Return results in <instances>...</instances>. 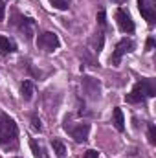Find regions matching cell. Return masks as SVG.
<instances>
[{
	"label": "cell",
	"mask_w": 156,
	"mask_h": 158,
	"mask_svg": "<svg viewBox=\"0 0 156 158\" xmlns=\"http://www.w3.org/2000/svg\"><path fill=\"white\" fill-rule=\"evenodd\" d=\"M18 129L17 123L4 112H0V145L4 149H15L18 142Z\"/></svg>",
	"instance_id": "obj_1"
},
{
	"label": "cell",
	"mask_w": 156,
	"mask_h": 158,
	"mask_svg": "<svg viewBox=\"0 0 156 158\" xmlns=\"http://www.w3.org/2000/svg\"><path fill=\"white\" fill-rule=\"evenodd\" d=\"M134 50V42L130 39H123L117 42L116 50H114V53H112V57H110V63L112 64H119V59H121V55H125V53H129V52H132Z\"/></svg>",
	"instance_id": "obj_2"
},
{
	"label": "cell",
	"mask_w": 156,
	"mask_h": 158,
	"mask_svg": "<svg viewBox=\"0 0 156 158\" xmlns=\"http://www.w3.org/2000/svg\"><path fill=\"white\" fill-rule=\"evenodd\" d=\"M116 20H117V26L123 33H132L134 31V22L130 19V15L125 11V9H117L116 11Z\"/></svg>",
	"instance_id": "obj_3"
},
{
	"label": "cell",
	"mask_w": 156,
	"mask_h": 158,
	"mask_svg": "<svg viewBox=\"0 0 156 158\" xmlns=\"http://www.w3.org/2000/svg\"><path fill=\"white\" fill-rule=\"evenodd\" d=\"M138 7H140V13L145 20L149 22H154L156 20V6L154 0H138Z\"/></svg>",
	"instance_id": "obj_4"
},
{
	"label": "cell",
	"mask_w": 156,
	"mask_h": 158,
	"mask_svg": "<svg viewBox=\"0 0 156 158\" xmlns=\"http://www.w3.org/2000/svg\"><path fill=\"white\" fill-rule=\"evenodd\" d=\"M37 44H39L40 48L51 52V50L59 48V37L55 33H51V31H46V33H42L39 39H37Z\"/></svg>",
	"instance_id": "obj_5"
},
{
	"label": "cell",
	"mask_w": 156,
	"mask_h": 158,
	"mask_svg": "<svg viewBox=\"0 0 156 158\" xmlns=\"http://www.w3.org/2000/svg\"><path fill=\"white\" fill-rule=\"evenodd\" d=\"M83 90L92 98V99H96L97 96H99V92H101V85H99V81L94 77H84L83 79Z\"/></svg>",
	"instance_id": "obj_6"
},
{
	"label": "cell",
	"mask_w": 156,
	"mask_h": 158,
	"mask_svg": "<svg viewBox=\"0 0 156 158\" xmlns=\"http://www.w3.org/2000/svg\"><path fill=\"white\" fill-rule=\"evenodd\" d=\"M70 132H72V138H74L77 143H83V142H86V140H88L90 125H88V123H79L77 127H76V129H72Z\"/></svg>",
	"instance_id": "obj_7"
},
{
	"label": "cell",
	"mask_w": 156,
	"mask_h": 158,
	"mask_svg": "<svg viewBox=\"0 0 156 158\" xmlns=\"http://www.w3.org/2000/svg\"><path fill=\"white\" fill-rule=\"evenodd\" d=\"M140 86H142L143 96H149V98L156 96V86H154V81H153V79H143V81L140 83Z\"/></svg>",
	"instance_id": "obj_8"
},
{
	"label": "cell",
	"mask_w": 156,
	"mask_h": 158,
	"mask_svg": "<svg viewBox=\"0 0 156 158\" xmlns=\"http://www.w3.org/2000/svg\"><path fill=\"white\" fill-rule=\"evenodd\" d=\"M125 99H127L129 103H140V101L143 99V92H142L140 83L132 88V92H130V94H127V96H125Z\"/></svg>",
	"instance_id": "obj_9"
},
{
	"label": "cell",
	"mask_w": 156,
	"mask_h": 158,
	"mask_svg": "<svg viewBox=\"0 0 156 158\" xmlns=\"http://www.w3.org/2000/svg\"><path fill=\"white\" fill-rule=\"evenodd\" d=\"M9 52H15V44L7 39V37L0 35V53L6 55V53H9Z\"/></svg>",
	"instance_id": "obj_10"
},
{
	"label": "cell",
	"mask_w": 156,
	"mask_h": 158,
	"mask_svg": "<svg viewBox=\"0 0 156 158\" xmlns=\"http://www.w3.org/2000/svg\"><path fill=\"white\" fill-rule=\"evenodd\" d=\"M20 92H22L24 99H31V96H33V85H31V81H24L20 85Z\"/></svg>",
	"instance_id": "obj_11"
},
{
	"label": "cell",
	"mask_w": 156,
	"mask_h": 158,
	"mask_svg": "<svg viewBox=\"0 0 156 158\" xmlns=\"http://www.w3.org/2000/svg\"><path fill=\"white\" fill-rule=\"evenodd\" d=\"M114 125H116L117 131H123L125 129V118H123L121 109H114Z\"/></svg>",
	"instance_id": "obj_12"
},
{
	"label": "cell",
	"mask_w": 156,
	"mask_h": 158,
	"mask_svg": "<svg viewBox=\"0 0 156 158\" xmlns=\"http://www.w3.org/2000/svg\"><path fill=\"white\" fill-rule=\"evenodd\" d=\"M55 9H61V11H64V9H68V6H70V2L68 0H48Z\"/></svg>",
	"instance_id": "obj_13"
},
{
	"label": "cell",
	"mask_w": 156,
	"mask_h": 158,
	"mask_svg": "<svg viewBox=\"0 0 156 158\" xmlns=\"http://www.w3.org/2000/svg\"><path fill=\"white\" fill-rule=\"evenodd\" d=\"M51 147L55 149V153H57L59 156H63V155L66 153V147H64V145H63L59 140H53V142H51Z\"/></svg>",
	"instance_id": "obj_14"
},
{
	"label": "cell",
	"mask_w": 156,
	"mask_h": 158,
	"mask_svg": "<svg viewBox=\"0 0 156 158\" xmlns=\"http://www.w3.org/2000/svg\"><path fill=\"white\" fill-rule=\"evenodd\" d=\"M30 145H31V151H33V155H35V158H42V153H40V147H37V142H35V140H30Z\"/></svg>",
	"instance_id": "obj_15"
},
{
	"label": "cell",
	"mask_w": 156,
	"mask_h": 158,
	"mask_svg": "<svg viewBox=\"0 0 156 158\" xmlns=\"http://www.w3.org/2000/svg\"><path fill=\"white\" fill-rule=\"evenodd\" d=\"M149 142H151L153 145L156 143V127H154V125H151V127H149Z\"/></svg>",
	"instance_id": "obj_16"
},
{
	"label": "cell",
	"mask_w": 156,
	"mask_h": 158,
	"mask_svg": "<svg viewBox=\"0 0 156 158\" xmlns=\"http://www.w3.org/2000/svg\"><path fill=\"white\" fill-rule=\"evenodd\" d=\"M97 156H99V153H97L96 149H88V151L84 153V156H83V158H97Z\"/></svg>",
	"instance_id": "obj_17"
},
{
	"label": "cell",
	"mask_w": 156,
	"mask_h": 158,
	"mask_svg": "<svg viewBox=\"0 0 156 158\" xmlns=\"http://www.w3.org/2000/svg\"><path fill=\"white\" fill-rule=\"evenodd\" d=\"M31 125H33V129H35V131H40V129H42L40 119L37 118V116H33V118H31Z\"/></svg>",
	"instance_id": "obj_18"
},
{
	"label": "cell",
	"mask_w": 156,
	"mask_h": 158,
	"mask_svg": "<svg viewBox=\"0 0 156 158\" xmlns=\"http://www.w3.org/2000/svg\"><path fill=\"white\" fill-rule=\"evenodd\" d=\"M4 17H6V4L4 0H0V20H4Z\"/></svg>",
	"instance_id": "obj_19"
},
{
	"label": "cell",
	"mask_w": 156,
	"mask_h": 158,
	"mask_svg": "<svg viewBox=\"0 0 156 158\" xmlns=\"http://www.w3.org/2000/svg\"><path fill=\"white\" fill-rule=\"evenodd\" d=\"M97 20H99V24H101V26L105 24V11H103V9L97 13Z\"/></svg>",
	"instance_id": "obj_20"
},
{
	"label": "cell",
	"mask_w": 156,
	"mask_h": 158,
	"mask_svg": "<svg viewBox=\"0 0 156 158\" xmlns=\"http://www.w3.org/2000/svg\"><path fill=\"white\" fill-rule=\"evenodd\" d=\"M153 46H154V39H149V40H147V50L151 52V50H153Z\"/></svg>",
	"instance_id": "obj_21"
}]
</instances>
